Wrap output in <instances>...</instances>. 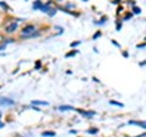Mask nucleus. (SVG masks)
Segmentation results:
<instances>
[{"mask_svg":"<svg viewBox=\"0 0 146 137\" xmlns=\"http://www.w3.org/2000/svg\"><path fill=\"white\" fill-rule=\"evenodd\" d=\"M34 30H36L34 26H27V27L23 28V30H22V35H23L24 38H33V37L39 35V34H34Z\"/></svg>","mask_w":146,"mask_h":137,"instance_id":"obj_1","label":"nucleus"},{"mask_svg":"<svg viewBox=\"0 0 146 137\" xmlns=\"http://www.w3.org/2000/svg\"><path fill=\"white\" fill-rule=\"evenodd\" d=\"M128 124H130V125H138V126H141L142 129H146V121H135V120H130Z\"/></svg>","mask_w":146,"mask_h":137,"instance_id":"obj_2","label":"nucleus"},{"mask_svg":"<svg viewBox=\"0 0 146 137\" xmlns=\"http://www.w3.org/2000/svg\"><path fill=\"white\" fill-rule=\"evenodd\" d=\"M0 104L1 106H12L14 101L9 100V98H0Z\"/></svg>","mask_w":146,"mask_h":137,"instance_id":"obj_3","label":"nucleus"},{"mask_svg":"<svg viewBox=\"0 0 146 137\" xmlns=\"http://www.w3.org/2000/svg\"><path fill=\"white\" fill-rule=\"evenodd\" d=\"M16 28H17V23H15V22H14V23H11L10 26L6 27V32H8V33H12V32H15V30H16Z\"/></svg>","mask_w":146,"mask_h":137,"instance_id":"obj_4","label":"nucleus"},{"mask_svg":"<svg viewBox=\"0 0 146 137\" xmlns=\"http://www.w3.org/2000/svg\"><path fill=\"white\" fill-rule=\"evenodd\" d=\"M80 114H82L83 117H85V118H90L92 115H95V112H84V110H78Z\"/></svg>","mask_w":146,"mask_h":137,"instance_id":"obj_5","label":"nucleus"},{"mask_svg":"<svg viewBox=\"0 0 146 137\" xmlns=\"http://www.w3.org/2000/svg\"><path fill=\"white\" fill-rule=\"evenodd\" d=\"M58 109H60V110H73L74 108H73V107H71V106H61Z\"/></svg>","mask_w":146,"mask_h":137,"instance_id":"obj_6","label":"nucleus"},{"mask_svg":"<svg viewBox=\"0 0 146 137\" xmlns=\"http://www.w3.org/2000/svg\"><path fill=\"white\" fill-rule=\"evenodd\" d=\"M43 136H44V137H49V136L54 137L55 136V132H52V131H46V132H43Z\"/></svg>","mask_w":146,"mask_h":137,"instance_id":"obj_7","label":"nucleus"},{"mask_svg":"<svg viewBox=\"0 0 146 137\" xmlns=\"http://www.w3.org/2000/svg\"><path fill=\"white\" fill-rule=\"evenodd\" d=\"M42 6H43V4H42L40 1H36V4L33 5V9H34V10H36V9H42Z\"/></svg>","mask_w":146,"mask_h":137,"instance_id":"obj_8","label":"nucleus"},{"mask_svg":"<svg viewBox=\"0 0 146 137\" xmlns=\"http://www.w3.org/2000/svg\"><path fill=\"white\" fill-rule=\"evenodd\" d=\"M110 104H114V106H118V107H123V103H119L116 101H110Z\"/></svg>","mask_w":146,"mask_h":137,"instance_id":"obj_9","label":"nucleus"},{"mask_svg":"<svg viewBox=\"0 0 146 137\" xmlns=\"http://www.w3.org/2000/svg\"><path fill=\"white\" fill-rule=\"evenodd\" d=\"M34 104H44V106H48L49 103L48 102H43V101H33Z\"/></svg>","mask_w":146,"mask_h":137,"instance_id":"obj_10","label":"nucleus"},{"mask_svg":"<svg viewBox=\"0 0 146 137\" xmlns=\"http://www.w3.org/2000/svg\"><path fill=\"white\" fill-rule=\"evenodd\" d=\"M98 129H90V130H88V134H92V135H95V134H98Z\"/></svg>","mask_w":146,"mask_h":137,"instance_id":"obj_11","label":"nucleus"},{"mask_svg":"<svg viewBox=\"0 0 146 137\" xmlns=\"http://www.w3.org/2000/svg\"><path fill=\"white\" fill-rule=\"evenodd\" d=\"M76 54H77V51H72V52H70V54H67V55H66V57H71V56H74V55H76Z\"/></svg>","mask_w":146,"mask_h":137,"instance_id":"obj_12","label":"nucleus"},{"mask_svg":"<svg viewBox=\"0 0 146 137\" xmlns=\"http://www.w3.org/2000/svg\"><path fill=\"white\" fill-rule=\"evenodd\" d=\"M134 12H135V13H140V12H141V10L139 9V7H136V6H135V7H134Z\"/></svg>","mask_w":146,"mask_h":137,"instance_id":"obj_13","label":"nucleus"},{"mask_svg":"<svg viewBox=\"0 0 146 137\" xmlns=\"http://www.w3.org/2000/svg\"><path fill=\"white\" fill-rule=\"evenodd\" d=\"M79 44H80V41H76V43H72V44H71V46H72V47H74V46H78Z\"/></svg>","mask_w":146,"mask_h":137,"instance_id":"obj_14","label":"nucleus"},{"mask_svg":"<svg viewBox=\"0 0 146 137\" xmlns=\"http://www.w3.org/2000/svg\"><path fill=\"white\" fill-rule=\"evenodd\" d=\"M101 35V33L100 32H99V33H96V34H95V35H94V39H96V38H99Z\"/></svg>","mask_w":146,"mask_h":137,"instance_id":"obj_15","label":"nucleus"},{"mask_svg":"<svg viewBox=\"0 0 146 137\" xmlns=\"http://www.w3.org/2000/svg\"><path fill=\"white\" fill-rule=\"evenodd\" d=\"M130 16H132V13H128L127 16H126V17H124V19H128V18H129V17H130Z\"/></svg>","mask_w":146,"mask_h":137,"instance_id":"obj_16","label":"nucleus"},{"mask_svg":"<svg viewBox=\"0 0 146 137\" xmlns=\"http://www.w3.org/2000/svg\"><path fill=\"white\" fill-rule=\"evenodd\" d=\"M120 27H122V24H120V23H118V24H117V30H119V29H120Z\"/></svg>","mask_w":146,"mask_h":137,"instance_id":"obj_17","label":"nucleus"},{"mask_svg":"<svg viewBox=\"0 0 146 137\" xmlns=\"http://www.w3.org/2000/svg\"><path fill=\"white\" fill-rule=\"evenodd\" d=\"M112 43H113V44H114V45H116V46H119V44H118V43H116L114 40H112Z\"/></svg>","mask_w":146,"mask_h":137,"instance_id":"obj_18","label":"nucleus"},{"mask_svg":"<svg viewBox=\"0 0 146 137\" xmlns=\"http://www.w3.org/2000/svg\"><path fill=\"white\" fill-rule=\"evenodd\" d=\"M122 10H123V9H122V7H118V10H117V12H118V13H119V12H120Z\"/></svg>","mask_w":146,"mask_h":137,"instance_id":"obj_19","label":"nucleus"},{"mask_svg":"<svg viewBox=\"0 0 146 137\" xmlns=\"http://www.w3.org/2000/svg\"><path fill=\"white\" fill-rule=\"evenodd\" d=\"M85 1H86V0H85Z\"/></svg>","mask_w":146,"mask_h":137,"instance_id":"obj_20","label":"nucleus"}]
</instances>
